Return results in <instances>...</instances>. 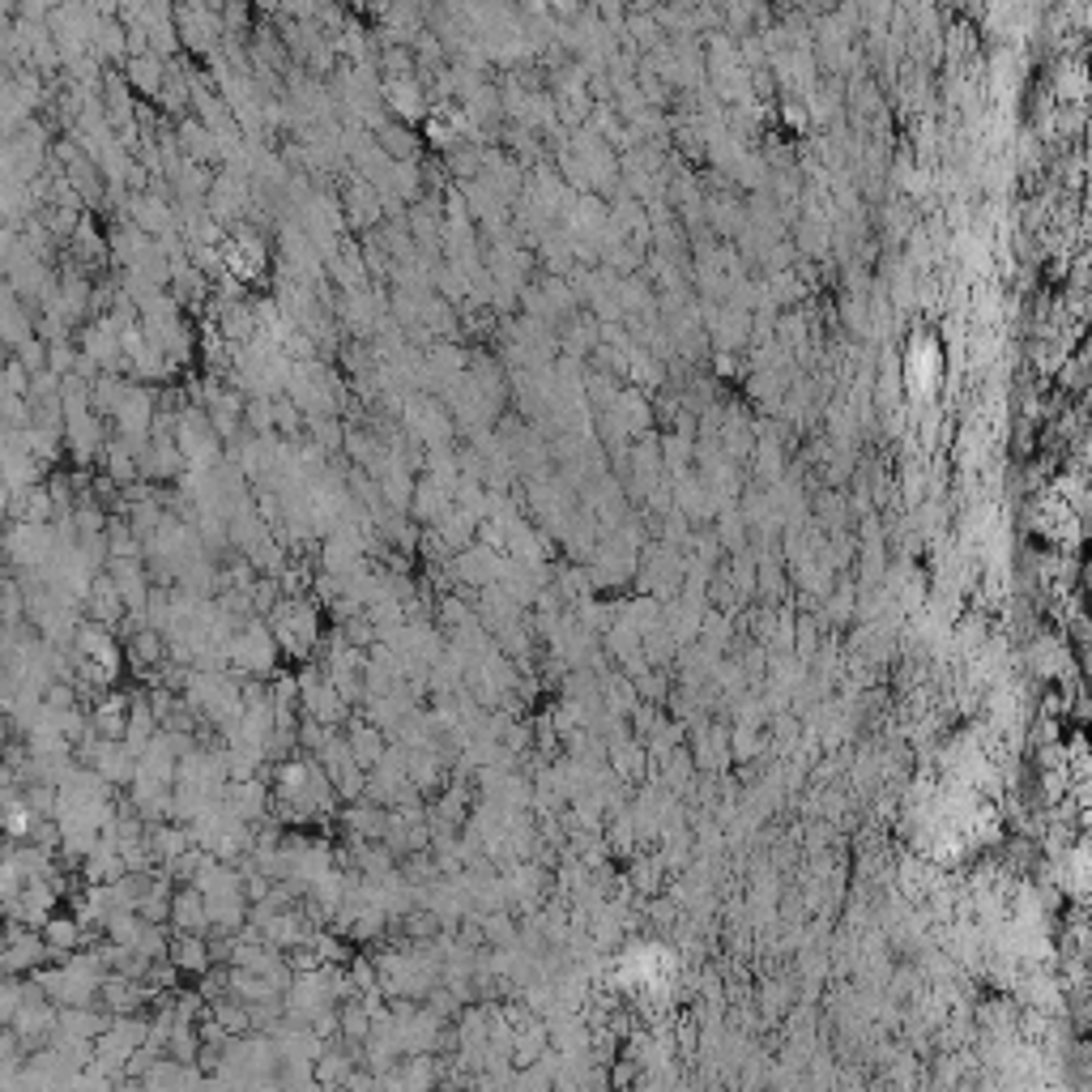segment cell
<instances>
[{"label":"cell","instance_id":"6da1fadb","mask_svg":"<svg viewBox=\"0 0 1092 1092\" xmlns=\"http://www.w3.org/2000/svg\"><path fill=\"white\" fill-rule=\"evenodd\" d=\"M124 658H129V670L137 675H158L167 662H171V636L154 624H146L129 645H124Z\"/></svg>","mask_w":1092,"mask_h":1092},{"label":"cell","instance_id":"8992f818","mask_svg":"<svg viewBox=\"0 0 1092 1092\" xmlns=\"http://www.w3.org/2000/svg\"><path fill=\"white\" fill-rule=\"evenodd\" d=\"M482 931L491 948H512L516 943V926L508 922V914H482Z\"/></svg>","mask_w":1092,"mask_h":1092},{"label":"cell","instance_id":"7a4b0ae2","mask_svg":"<svg viewBox=\"0 0 1092 1092\" xmlns=\"http://www.w3.org/2000/svg\"><path fill=\"white\" fill-rule=\"evenodd\" d=\"M171 926H175V931H188V935H209V931H214V909H209V897H205L197 884H180V888H175Z\"/></svg>","mask_w":1092,"mask_h":1092},{"label":"cell","instance_id":"3957f363","mask_svg":"<svg viewBox=\"0 0 1092 1092\" xmlns=\"http://www.w3.org/2000/svg\"><path fill=\"white\" fill-rule=\"evenodd\" d=\"M171 960L188 973V977H201L209 973L214 956H209V939L205 935H188V931H175L171 935Z\"/></svg>","mask_w":1092,"mask_h":1092},{"label":"cell","instance_id":"5b68a950","mask_svg":"<svg viewBox=\"0 0 1092 1092\" xmlns=\"http://www.w3.org/2000/svg\"><path fill=\"white\" fill-rule=\"evenodd\" d=\"M39 704H44L48 713H69L73 704H82V696H78V679H52V683L44 687Z\"/></svg>","mask_w":1092,"mask_h":1092},{"label":"cell","instance_id":"277c9868","mask_svg":"<svg viewBox=\"0 0 1092 1092\" xmlns=\"http://www.w3.org/2000/svg\"><path fill=\"white\" fill-rule=\"evenodd\" d=\"M44 939H48V948H56V952H78L82 948V918L69 909V914H61V909H52V918L44 922Z\"/></svg>","mask_w":1092,"mask_h":1092}]
</instances>
